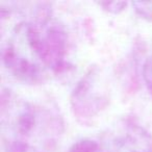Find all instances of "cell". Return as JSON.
<instances>
[{"label":"cell","instance_id":"277c9868","mask_svg":"<svg viewBox=\"0 0 152 152\" xmlns=\"http://www.w3.org/2000/svg\"><path fill=\"white\" fill-rule=\"evenodd\" d=\"M1 116L2 121L9 123V125L21 137L29 135L34 130L37 124L36 108L26 102L11 101V97L7 98L2 95L1 98Z\"/></svg>","mask_w":152,"mask_h":152},{"label":"cell","instance_id":"30bf717a","mask_svg":"<svg viewBox=\"0 0 152 152\" xmlns=\"http://www.w3.org/2000/svg\"><path fill=\"white\" fill-rule=\"evenodd\" d=\"M143 78L148 90L152 94V56L146 59L143 67Z\"/></svg>","mask_w":152,"mask_h":152},{"label":"cell","instance_id":"52a82bcc","mask_svg":"<svg viewBox=\"0 0 152 152\" xmlns=\"http://www.w3.org/2000/svg\"><path fill=\"white\" fill-rule=\"evenodd\" d=\"M131 5L142 19L152 22V1H133Z\"/></svg>","mask_w":152,"mask_h":152},{"label":"cell","instance_id":"9c48e42d","mask_svg":"<svg viewBox=\"0 0 152 152\" xmlns=\"http://www.w3.org/2000/svg\"><path fill=\"white\" fill-rule=\"evenodd\" d=\"M5 152H41L23 141H14L7 145Z\"/></svg>","mask_w":152,"mask_h":152},{"label":"cell","instance_id":"ba28073f","mask_svg":"<svg viewBox=\"0 0 152 152\" xmlns=\"http://www.w3.org/2000/svg\"><path fill=\"white\" fill-rule=\"evenodd\" d=\"M97 4L102 7L103 11L115 15L120 14L127 7V2L125 1H106V2H97Z\"/></svg>","mask_w":152,"mask_h":152},{"label":"cell","instance_id":"3957f363","mask_svg":"<svg viewBox=\"0 0 152 152\" xmlns=\"http://www.w3.org/2000/svg\"><path fill=\"white\" fill-rule=\"evenodd\" d=\"M95 72L93 70L90 71L87 75L81 79L78 86L74 90L71 97V105L76 114L81 118H90L99 112L103 106L105 99L103 96L98 94L96 83Z\"/></svg>","mask_w":152,"mask_h":152},{"label":"cell","instance_id":"6da1fadb","mask_svg":"<svg viewBox=\"0 0 152 152\" xmlns=\"http://www.w3.org/2000/svg\"><path fill=\"white\" fill-rule=\"evenodd\" d=\"M24 31L43 65L54 72L61 71L67 53V34L64 26L46 14L34 22L24 24Z\"/></svg>","mask_w":152,"mask_h":152},{"label":"cell","instance_id":"8992f818","mask_svg":"<svg viewBox=\"0 0 152 152\" xmlns=\"http://www.w3.org/2000/svg\"><path fill=\"white\" fill-rule=\"evenodd\" d=\"M68 152H103L98 142L91 139H81L74 143Z\"/></svg>","mask_w":152,"mask_h":152},{"label":"cell","instance_id":"5b68a950","mask_svg":"<svg viewBox=\"0 0 152 152\" xmlns=\"http://www.w3.org/2000/svg\"><path fill=\"white\" fill-rule=\"evenodd\" d=\"M125 145L129 152H152V135L140 125L129 124L125 133Z\"/></svg>","mask_w":152,"mask_h":152},{"label":"cell","instance_id":"7a4b0ae2","mask_svg":"<svg viewBox=\"0 0 152 152\" xmlns=\"http://www.w3.org/2000/svg\"><path fill=\"white\" fill-rule=\"evenodd\" d=\"M2 61L7 71L23 83H39L45 77V66L31 46L24 53L11 40L2 49Z\"/></svg>","mask_w":152,"mask_h":152}]
</instances>
